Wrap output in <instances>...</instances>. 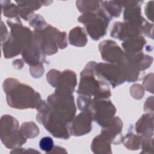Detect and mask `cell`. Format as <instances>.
<instances>
[{"instance_id":"obj_3","label":"cell","mask_w":154,"mask_h":154,"mask_svg":"<svg viewBox=\"0 0 154 154\" xmlns=\"http://www.w3.org/2000/svg\"><path fill=\"white\" fill-rule=\"evenodd\" d=\"M109 20L108 14L100 8L96 10V13H85L78 18V21L84 23L88 33L94 40H99L106 34Z\"/></svg>"},{"instance_id":"obj_20","label":"cell","mask_w":154,"mask_h":154,"mask_svg":"<svg viewBox=\"0 0 154 154\" xmlns=\"http://www.w3.org/2000/svg\"><path fill=\"white\" fill-rule=\"evenodd\" d=\"M40 149L46 152H50L54 147V141L51 137H45L42 138L39 142Z\"/></svg>"},{"instance_id":"obj_10","label":"cell","mask_w":154,"mask_h":154,"mask_svg":"<svg viewBox=\"0 0 154 154\" xmlns=\"http://www.w3.org/2000/svg\"><path fill=\"white\" fill-rule=\"evenodd\" d=\"M153 115H143L136 124L135 129L137 133L141 134L146 138H150L153 135Z\"/></svg>"},{"instance_id":"obj_22","label":"cell","mask_w":154,"mask_h":154,"mask_svg":"<svg viewBox=\"0 0 154 154\" xmlns=\"http://www.w3.org/2000/svg\"><path fill=\"white\" fill-rule=\"evenodd\" d=\"M131 90H134V91H136V92L134 93V94L132 95V96H133L134 98H135V99H141V98H142V97H143L144 93L138 92V91H139L143 90V88L141 87V86H140V85H138V84L134 85H133L132 87L131 88Z\"/></svg>"},{"instance_id":"obj_4","label":"cell","mask_w":154,"mask_h":154,"mask_svg":"<svg viewBox=\"0 0 154 154\" xmlns=\"http://www.w3.org/2000/svg\"><path fill=\"white\" fill-rule=\"evenodd\" d=\"M87 109L92 119L103 127L111 122L116 112L115 107L109 100H100L98 99L91 100Z\"/></svg>"},{"instance_id":"obj_11","label":"cell","mask_w":154,"mask_h":154,"mask_svg":"<svg viewBox=\"0 0 154 154\" xmlns=\"http://www.w3.org/2000/svg\"><path fill=\"white\" fill-rule=\"evenodd\" d=\"M18 126V122L16 119L8 115L3 116L1 125V140H4L17 131Z\"/></svg>"},{"instance_id":"obj_14","label":"cell","mask_w":154,"mask_h":154,"mask_svg":"<svg viewBox=\"0 0 154 154\" xmlns=\"http://www.w3.org/2000/svg\"><path fill=\"white\" fill-rule=\"evenodd\" d=\"M109 141L105 138L102 135H98L93 141L91 144V149L94 153H98L99 150L102 149L105 153L111 152V147L109 146Z\"/></svg>"},{"instance_id":"obj_1","label":"cell","mask_w":154,"mask_h":154,"mask_svg":"<svg viewBox=\"0 0 154 154\" xmlns=\"http://www.w3.org/2000/svg\"><path fill=\"white\" fill-rule=\"evenodd\" d=\"M4 89L7 93V103L13 108L38 109L44 103L38 93L29 86L20 84L16 79L14 87H11L8 79L4 81Z\"/></svg>"},{"instance_id":"obj_16","label":"cell","mask_w":154,"mask_h":154,"mask_svg":"<svg viewBox=\"0 0 154 154\" xmlns=\"http://www.w3.org/2000/svg\"><path fill=\"white\" fill-rule=\"evenodd\" d=\"M76 7L79 9V11L81 13H89L94 12L99 8V1H76Z\"/></svg>"},{"instance_id":"obj_9","label":"cell","mask_w":154,"mask_h":154,"mask_svg":"<svg viewBox=\"0 0 154 154\" xmlns=\"http://www.w3.org/2000/svg\"><path fill=\"white\" fill-rule=\"evenodd\" d=\"M122 128V122L119 117L112 119L111 122L103 129L102 131V135L106 138L110 143L117 138L123 140L121 131Z\"/></svg>"},{"instance_id":"obj_23","label":"cell","mask_w":154,"mask_h":154,"mask_svg":"<svg viewBox=\"0 0 154 154\" xmlns=\"http://www.w3.org/2000/svg\"><path fill=\"white\" fill-rule=\"evenodd\" d=\"M153 1H150L148 2L145 8L146 14L147 17L151 20H153V13H151L153 12Z\"/></svg>"},{"instance_id":"obj_7","label":"cell","mask_w":154,"mask_h":154,"mask_svg":"<svg viewBox=\"0 0 154 154\" xmlns=\"http://www.w3.org/2000/svg\"><path fill=\"white\" fill-rule=\"evenodd\" d=\"M141 32V27L130 22H116L114 24L111 35L119 40L129 39Z\"/></svg>"},{"instance_id":"obj_19","label":"cell","mask_w":154,"mask_h":154,"mask_svg":"<svg viewBox=\"0 0 154 154\" xmlns=\"http://www.w3.org/2000/svg\"><path fill=\"white\" fill-rule=\"evenodd\" d=\"M29 19L30 25L35 28L37 31H42L43 28V29H45L49 25L46 23L44 19L41 16L38 14L32 16V17H30Z\"/></svg>"},{"instance_id":"obj_17","label":"cell","mask_w":154,"mask_h":154,"mask_svg":"<svg viewBox=\"0 0 154 154\" xmlns=\"http://www.w3.org/2000/svg\"><path fill=\"white\" fill-rule=\"evenodd\" d=\"M20 132L25 137L34 138L39 133V129L33 122H26L20 127Z\"/></svg>"},{"instance_id":"obj_12","label":"cell","mask_w":154,"mask_h":154,"mask_svg":"<svg viewBox=\"0 0 154 154\" xmlns=\"http://www.w3.org/2000/svg\"><path fill=\"white\" fill-rule=\"evenodd\" d=\"M146 43V42L143 37L136 36L128 39L126 41L123 42L122 46L126 51V54L133 55L141 52V51Z\"/></svg>"},{"instance_id":"obj_8","label":"cell","mask_w":154,"mask_h":154,"mask_svg":"<svg viewBox=\"0 0 154 154\" xmlns=\"http://www.w3.org/2000/svg\"><path fill=\"white\" fill-rule=\"evenodd\" d=\"M92 118L87 110H84L72 121L70 131L75 136L82 135L88 133L91 129Z\"/></svg>"},{"instance_id":"obj_15","label":"cell","mask_w":154,"mask_h":154,"mask_svg":"<svg viewBox=\"0 0 154 154\" xmlns=\"http://www.w3.org/2000/svg\"><path fill=\"white\" fill-rule=\"evenodd\" d=\"M103 7L109 16L114 17L119 16L122 8V5L119 1H101Z\"/></svg>"},{"instance_id":"obj_13","label":"cell","mask_w":154,"mask_h":154,"mask_svg":"<svg viewBox=\"0 0 154 154\" xmlns=\"http://www.w3.org/2000/svg\"><path fill=\"white\" fill-rule=\"evenodd\" d=\"M69 42L76 46H84L87 42L85 31L81 27H76L72 29L69 34Z\"/></svg>"},{"instance_id":"obj_21","label":"cell","mask_w":154,"mask_h":154,"mask_svg":"<svg viewBox=\"0 0 154 154\" xmlns=\"http://www.w3.org/2000/svg\"><path fill=\"white\" fill-rule=\"evenodd\" d=\"M4 16L9 17H16L17 14H19V9L18 6L14 5L13 4H5L4 8L3 10Z\"/></svg>"},{"instance_id":"obj_6","label":"cell","mask_w":154,"mask_h":154,"mask_svg":"<svg viewBox=\"0 0 154 154\" xmlns=\"http://www.w3.org/2000/svg\"><path fill=\"white\" fill-rule=\"evenodd\" d=\"M99 47L103 59L108 62L121 64L126 60V53L124 54L116 43L113 41H103Z\"/></svg>"},{"instance_id":"obj_5","label":"cell","mask_w":154,"mask_h":154,"mask_svg":"<svg viewBox=\"0 0 154 154\" xmlns=\"http://www.w3.org/2000/svg\"><path fill=\"white\" fill-rule=\"evenodd\" d=\"M96 73L106 81L109 82L113 87H115L126 81V75L125 67L122 64L116 65L105 63L96 64Z\"/></svg>"},{"instance_id":"obj_18","label":"cell","mask_w":154,"mask_h":154,"mask_svg":"<svg viewBox=\"0 0 154 154\" xmlns=\"http://www.w3.org/2000/svg\"><path fill=\"white\" fill-rule=\"evenodd\" d=\"M141 137L133 134H127L124 140L125 146L131 150H137L141 144Z\"/></svg>"},{"instance_id":"obj_2","label":"cell","mask_w":154,"mask_h":154,"mask_svg":"<svg viewBox=\"0 0 154 154\" xmlns=\"http://www.w3.org/2000/svg\"><path fill=\"white\" fill-rule=\"evenodd\" d=\"M96 63L90 62L81 73V81L77 93L95 99H104L111 95L109 85L98 75L96 79Z\"/></svg>"}]
</instances>
